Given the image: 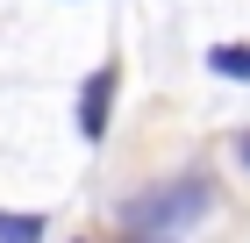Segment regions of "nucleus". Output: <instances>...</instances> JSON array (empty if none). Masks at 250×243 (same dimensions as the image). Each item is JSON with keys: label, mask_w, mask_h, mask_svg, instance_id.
Wrapping results in <instances>:
<instances>
[{"label": "nucleus", "mask_w": 250, "mask_h": 243, "mask_svg": "<svg viewBox=\"0 0 250 243\" xmlns=\"http://www.w3.org/2000/svg\"><path fill=\"white\" fill-rule=\"evenodd\" d=\"M208 207H214V186H208V179H165V186L122 200L115 215H122V236H172V229L200 222Z\"/></svg>", "instance_id": "1"}, {"label": "nucleus", "mask_w": 250, "mask_h": 243, "mask_svg": "<svg viewBox=\"0 0 250 243\" xmlns=\"http://www.w3.org/2000/svg\"><path fill=\"white\" fill-rule=\"evenodd\" d=\"M107 100H115V65H100V72L79 86V129L93 136V143L107 136Z\"/></svg>", "instance_id": "2"}, {"label": "nucleus", "mask_w": 250, "mask_h": 243, "mask_svg": "<svg viewBox=\"0 0 250 243\" xmlns=\"http://www.w3.org/2000/svg\"><path fill=\"white\" fill-rule=\"evenodd\" d=\"M208 72H222V79H250V43H214V50H208Z\"/></svg>", "instance_id": "3"}, {"label": "nucleus", "mask_w": 250, "mask_h": 243, "mask_svg": "<svg viewBox=\"0 0 250 243\" xmlns=\"http://www.w3.org/2000/svg\"><path fill=\"white\" fill-rule=\"evenodd\" d=\"M36 236H43L36 215H0V243H36Z\"/></svg>", "instance_id": "4"}, {"label": "nucleus", "mask_w": 250, "mask_h": 243, "mask_svg": "<svg viewBox=\"0 0 250 243\" xmlns=\"http://www.w3.org/2000/svg\"><path fill=\"white\" fill-rule=\"evenodd\" d=\"M236 150H243V165H250V129H243V136H236Z\"/></svg>", "instance_id": "5"}, {"label": "nucleus", "mask_w": 250, "mask_h": 243, "mask_svg": "<svg viewBox=\"0 0 250 243\" xmlns=\"http://www.w3.org/2000/svg\"><path fill=\"white\" fill-rule=\"evenodd\" d=\"M122 243H150V236H122Z\"/></svg>", "instance_id": "6"}]
</instances>
